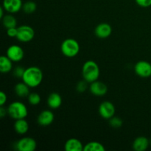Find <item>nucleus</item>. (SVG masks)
<instances>
[{
    "label": "nucleus",
    "instance_id": "ddd939ff",
    "mask_svg": "<svg viewBox=\"0 0 151 151\" xmlns=\"http://www.w3.org/2000/svg\"><path fill=\"white\" fill-rule=\"evenodd\" d=\"M112 27L107 23H101L97 25L94 29V34L96 36L101 39L107 38L111 35Z\"/></svg>",
    "mask_w": 151,
    "mask_h": 151
},
{
    "label": "nucleus",
    "instance_id": "c756f323",
    "mask_svg": "<svg viewBox=\"0 0 151 151\" xmlns=\"http://www.w3.org/2000/svg\"><path fill=\"white\" fill-rule=\"evenodd\" d=\"M7 114H8V112H7V109L4 108V106H1V107H0V117H4Z\"/></svg>",
    "mask_w": 151,
    "mask_h": 151
},
{
    "label": "nucleus",
    "instance_id": "412c9836",
    "mask_svg": "<svg viewBox=\"0 0 151 151\" xmlns=\"http://www.w3.org/2000/svg\"><path fill=\"white\" fill-rule=\"evenodd\" d=\"M2 24L6 29L11 27H16L17 26V21L16 19L11 14L4 15V17L1 19Z\"/></svg>",
    "mask_w": 151,
    "mask_h": 151
},
{
    "label": "nucleus",
    "instance_id": "9b49d317",
    "mask_svg": "<svg viewBox=\"0 0 151 151\" xmlns=\"http://www.w3.org/2000/svg\"><path fill=\"white\" fill-rule=\"evenodd\" d=\"M2 7L9 13H16L20 11L23 7L22 0H3Z\"/></svg>",
    "mask_w": 151,
    "mask_h": 151
},
{
    "label": "nucleus",
    "instance_id": "dca6fc26",
    "mask_svg": "<svg viewBox=\"0 0 151 151\" xmlns=\"http://www.w3.org/2000/svg\"><path fill=\"white\" fill-rule=\"evenodd\" d=\"M47 104L52 109H58L62 104L61 96L57 92L51 93L47 98Z\"/></svg>",
    "mask_w": 151,
    "mask_h": 151
},
{
    "label": "nucleus",
    "instance_id": "c85d7f7f",
    "mask_svg": "<svg viewBox=\"0 0 151 151\" xmlns=\"http://www.w3.org/2000/svg\"><path fill=\"white\" fill-rule=\"evenodd\" d=\"M7 94L4 91H0V106H4L6 102H7Z\"/></svg>",
    "mask_w": 151,
    "mask_h": 151
},
{
    "label": "nucleus",
    "instance_id": "a211bd4d",
    "mask_svg": "<svg viewBox=\"0 0 151 151\" xmlns=\"http://www.w3.org/2000/svg\"><path fill=\"white\" fill-rule=\"evenodd\" d=\"M29 87L25 83H18L15 86L14 91L16 95L19 97H27L29 93Z\"/></svg>",
    "mask_w": 151,
    "mask_h": 151
},
{
    "label": "nucleus",
    "instance_id": "2eb2a0df",
    "mask_svg": "<svg viewBox=\"0 0 151 151\" xmlns=\"http://www.w3.org/2000/svg\"><path fill=\"white\" fill-rule=\"evenodd\" d=\"M150 140L145 137H139L133 142V149L136 151H145L150 145Z\"/></svg>",
    "mask_w": 151,
    "mask_h": 151
},
{
    "label": "nucleus",
    "instance_id": "6ab92c4d",
    "mask_svg": "<svg viewBox=\"0 0 151 151\" xmlns=\"http://www.w3.org/2000/svg\"><path fill=\"white\" fill-rule=\"evenodd\" d=\"M13 69V61L7 55L0 57V72L1 73H8Z\"/></svg>",
    "mask_w": 151,
    "mask_h": 151
},
{
    "label": "nucleus",
    "instance_id": "1a4fd4ad",
    "mask_svg": "<svg viewBox=\"0 0 151 151\" xmlns=\"http://www.w3.org/2000/svg\"><path fill=\"white\" fill-rule=\"evenodd\" d=\"M7 56L13 62H19L24 58V52L21 47L13 44L7 48Z\"/></svg>",
    "mask_w": 151,
    "mask_h": 151
},
{
    "label": "nucleus",
    "instance_id": "423d86ee",
    "mask_svg": "<svg viewBox=\"0 0 151 151\" xmlns=\"http://www.w3.org/2000/svg\"><path fill=\"white\" fill-rule=\"evenodd\" d=\"M16 147L19 151H34L37 147V142L32 137H23L16 142Z\"/></svg>",
    "mask_w": 151,
    "mask_h": 151
},
{
    "label": "nucleus",
    "instance_id": "aec40b11",
    "mask_svg": "<svg viewBox=\"0 0 151 151\" xmlns=\"http://www.w3.org/2000/svg\"><path fill=\"white\" fill-rule=\"evenodd\" d=\"M84 151H105L106 147L98 142H89L84 145Z\"/></svg>",
    "mask_w": 151,
    "mask_h": 151
},
{
    "label": "nucleus",
    "instance_id": "20e7f679",
    "mask_svg": "<svg viewBox=\"0 0 151 151\" xmlns=\"http://www.w3.org/2000/svg\"><path fill=\"white\" fill-rule=\"evenodd\" d=\"M60 50L66 57L74 58L79 53L80 44L74 38H66L62 42Z\"/></svg>",
    "mask_w": 151,
    "mask_h": 151
},
{
    "label": "nucleus",
    "instance_id": "f257e3e1",
    "mask_svg": "<svg viewBox=\"0 0 151 151\" xmlns=\"http://www.w3.org/2000/svg\"><path fill=\"white\" fill-rule=\"evenodd\" d=\"M43 72L37 66H29L25 69L22 81L29 88H35L41 83L43 81Z\"/></svg>",
    "mask_w": 151,
    "mask_h": 151
},
{
    "label": "nucleus",
    "instance_id": "7c9ffc66",
    "mask_svg": "<svg viewBox=\"0 0 151 151\" xmlns=\"http://www.w3.org/2000/svg\"><path fill=\"white\" fill-rule=\"evenodd\" d=\"M4 7H0V19H2L3 17H4Z\"/></svg>",
    "mask_w": 151,
    "mask_h": 151
},
{
    "label": "nucleus",
    "instance_id": "4468645a",
    "mask_svg": "<svg viewBox=\"0 0 151 151\" xmlns=\"http://www.w3.org/2000/svg\"><path fill=\"white\" fill-rule=\"evenodd\" d=\"M83 147V143L76 138L69 139L64 145V149L66 151H82Z\"/></svg>",
    "mask_w": 151,
    "mask_h": 151
},
{
    "label": "nucleus",
    "instance_id": "cd10ccee",
    "mask_svg": "<svg viewBox=\"0 0 151 151\" xmlns=\"http://www.w3.org/2000/svg\"><path fill=\"white\" fill-rule=\"evenodd\" d=\"M137 4L142 7H148L151 6V0H135Z\"/></svg>",
    "mask_w": 151,
    "mask_h": 151
},
{
    "label": "nucleus",
    "instance_id": "9d476101",
    "mask_svg": "<svg viewBox=\"0 0 151 151\" xmlns=\"http://www.w3.org/2000/svg\"><path fill=\"white\" fill-rule=\"evenodd\" d=\"M90 92L97 97H102L107 94L108 87L106 84L101 81H96L90 83L89 86Z\"/></svg>",
    "mask_w": 151,
    "mask_h": 151
},
{
    "label": "nucleus",
    "instance_id": "7ed1b4c3",
    "mask_svg": "<svg viewBox=\"0 0 151 151\" xmlns=\"http://www.w3.org/2000/svg\"><path fill=\"white\" fill-rule=\"evenodd\" d=\"M7 114L13 119H25L27 116L28 111L27 106L20 101H15L7 107Z\"/></svg>",
    "mask_w": 151,
    "mask_h": 151
},
{
    "label": "nucleus",
    "instance_id": "b1692460",
    "mask_svg": "<svg viewBox=\"0 0 151 151\" xmlns=\"http://www.w3.org/2000/svg\"><path fill=\"white\" fill-rule=\"evenodd\" d=\"M123 122H122V119L118 116H114L111 117V119H109V125L114 128H119L120 127H122Z\"/></svg>",
    "mask_w": 151,
    "mask_h": 151
},
{
    "label": "nucleus",
    "instance_id": "f8f14e48",
    "mask_svg": "<svg viewBox=\"0 0 151 151\" xmlns=\"http://www.w3.org/2000/svg\"><path fill=\"white\" fill-rule=\"evenodd\" d=\"M55 119V115L52 111L44 110L38 114L37 122L41 126H48L51 125Z\"/></svg>",
    "mask_w": 151,
    "mask_h": 151
},
{
    "label": "nucleus",
    "instance_id": "5701e85b",
    "mask_svg": "<svg viewBox=\"0 0 151 151\" xmlns=\"http://www.w3.org/2000/svg\"><path fill=\"white\" fill-rule=\"evenodd\" d=\"M28 102L32 106H38L40 103H41V96L38 94V93L32 92L28 95L27 97Z\"/></svg>",
    "mask_w": 151,
    "mask_h": 151
},
{
    "label": "nucleus",
    "instance_id": "f03ea898",
    "mask_svg": "<svg viewBox=\"0 0 151 151\" xmlns=\"http://www.w3.org/2000/svg\"><path fill=\"white\" fill-rule=\"evenodd\" d=\"M100 70L98 64L94 60H87L82 67V75L88 83L97 81L100 77Z\"/></svg>",
    "mask_w": 151,
    "mask_h": 151
},
{
    "label": "nucleus",
    "instance_id": "4be33fe9",
    "mask_svg": "<svg viewBox=\"0 0 151 151\" xmlns=\"http://www.w3.org/2000/svg\"><path fill=\"white\" fill-rule=\"evenodd\" d=\"M37 9V4L35 1H27L23 4V7H22V10L24 12L27 14H30V13H34Z\"/></svg>",
    "mask_w": 151,
    "mask_h": 151
},
{
    "label": "nucleus",
    "instance_id": "39448f33",
    "mask_svg": "<svg viewBox=\"0 0 151 151\" xmlns=\"http://www.w3.org/2000/svg\"><path fill=\"white\" fill-rule=\"evenodd\" d=\"M18 28L16 38L20 42L27 43L32 41L35 37V30L29 25H22Z\"/></svg>",
    "mask_w": 151,
    "mask_h": 151
},
{
    "label": "nucleus",
    "instance_id": "bb28decb",
    "mask_svg": "<svg viewBox=\"0 0 151 151\" xmlns=\"http://www.w3.org/2000/svg\"><path fill=\"white\" fill-rule=\"evenodd\" d=\"M18 33L17 27H11L7 29V35L10 38H16Z\"/></svg>",
    "mask_w": 151,
    "mask_h": 151
},
{
    "label": "nucleus",
    "instance_id": "0eeeda50",
    "mask_svg": "<svg viewBox=\"0 0 151 151\" xmlns=\"http://www.w3.org/2000/svg\"><path fill=\"white\" fill-rule=\"evenodd\" d=\"M115 111L116 109L114 105L110 101H104L99 106L98 112L103 119H111L114 116Z\"/></svg>",
    "mask_w": 151,
    "mask_h": 151
},
{
    "label": "nucleus",
    "instance_id": "6e6552de",
    "mask_svg": "<svg viewBox=\"0 0 151 151\" xmlns=\"http://www.w3.org/2000/svg\"><path fill=\"white\" fill-rule=\"evenodd\" d=\"M134 71L141 78H149L151 76V63L146 60H139L136 63Z\"/></svg>",
    "mask_w": 151,
    "mask_h": 151
},
{
    "label": "nucleus",
    "instance_id": "a878e982",
    "mask_svg": "<svg viewBox=\"0 0 151 151\" xmlns=\"http://www.w3.org/2000/svg\"><path fill=\"white\" fill-rule=\"evenodd\" d=\"M25 69L24 67L21 66H16V68L14 69L13 70V75L16 78H22L24 75V72Z\"/></svg>",
    "mask_w": 151,
    "mask_h": 151
},
{
    "label": "nucleus",
    "instance_id": "2f4dec72",
    "mask_svg": "<svg viewBox=\"0 0 151 151\" xmlns=\"http://www.w3.org/2000/svg\"><path fill=\"white\" fill-rule=\"evenodd\" d=\"M150 145H151V139H150Z\"/></svg>",
    "mask_w": 151,
    "mask_h": 151
},
{
    "label": "nucleus",
    "instance_id": "f3484780",
    "mask_svg": "<svg viewBox=\"0 0 151 151\" xmlns=\"http://www.w3.org/2000/svg\"><path fill=\"white\" fill-rule=\"evenodd\" d=\"M14 130L19 135H24L29 131V124L25 119H16L14 123Z\"/></svg>",
    "mask_w": 151,
    "mask_h": 151
},
{
    "label": "nucleus",
    "instance_id": "393cba45",
    "mask_svg": "<svg viewBox=\"0 0 151 151\" xmlns=\"http://www.w3.org/2000/svg\"><path fill=\"white\" fill-rule=\"evenodd\" d=\"M88 83L86 81L83 79V81H81L77 83L76 85V90L79 93H83L88 88Z\"/></svg>",
    "mask_w": 151,
    "mask_h": 151
}]
</instances>
